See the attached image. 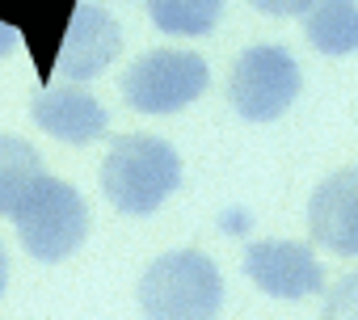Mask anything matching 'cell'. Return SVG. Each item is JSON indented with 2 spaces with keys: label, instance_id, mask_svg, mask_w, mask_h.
<instances>
[{
  "label": "cell",
  "instance_id": "obj_1",
  "mask_svg": "<svg viewBox=\"0 0 358 320\" xmlns=\"http://www.w3.org/2000/svg\"><path fill=\"white\" fill-rule=\"evenodd\" d=\"M182 186V156L160 135H122L101 160V190L122 215H152Z\"/></svg>",
  "mask_w": 358,
  "mask_h": 320
},
{
  "label": "cell",
  "instance_id": "obj_2",
  "mask_svg": "<svg viewBox=\"0 0 358 320\" xmlns=\"http://www.w3.org/2000/svg\"><path fill=\"white\" fill-rule=\"evenodd\" d=\"M139 307L148 320H215L224 307V274L199 249L164 253L139 278Z\"/></svg>",
  "mask_w": 358,
  "mask_h": 320
},
{
  "label": "cell",
  "instance_id": "obj_3",
  "mask_svg": "<svg viewBox=\"0 0 358 320\" xmlns=\"http://www.w3.org/2000/svg\"><path fill=\"white\" fill-rule=\"evenodd\" d=\"M9 219H13L17 240L26 245V253L38 257V261H64L89 236L85 198L76 194V186L55 182V177H38L34 190L13 207Z\"/></svg>",
  "mask_w": 358,
  "mask_h": 320
},
{
  "label": "cell",
  "instance_id": "obj_4",
  "mask_svg": "<svg viewBox=\"0 0 358 320\" xmlns=\"http://www.w3.org/2000/svg\"><path fill=\"white\" fill-rule=\"evenodd\" d=\"M211 80V68L203 55L194 51H148L139 55L127 76H122V97L131 110L139 114H173L190 106L194 97H203Z\"/></svg>",
  "mask_w": 358,
  "mask_h": 320
},
{
  "label": "cell",
  "instance_id": "obj_5",
  "mask_svg": "<svg viewBox=\"0 0 358 320\" xmlns=\"http://www.w3.org/2000/svg\"><path fill=\"white\" fill-rule=\"evenodd\" d=\"M299 64L287 47H249L228 80V101L236 106L241 118L249 122H274L278 114H287V106L299 97Z\"/></svg>",
  "mask_w": 358,
  "mask_h": 320
},
{
  "label": "cell",
  "instance_id": "obj_6",
  "mask_svg": "<svg viewBox=\"0 0 358 320\" xmlns=\"http://www.w3.org/2000/svg\"><path fill=\"white\" fill-rule=\"evenodd\" d=\"M245 274L274 299H303L324 286V270L299 240H253L245 249Z\"/></svg>",
  "mask_w": 358,
  "mask_h": 320
},
{
  "label": "cell",
  "instance_id": "obj_7",
  "mask_svg": "<svg viewBox=\"0 0 358 320\" xmlns=\"http://www.w3.org/2000/svg\"><path fill=\"white\" fill-rule=\"evenodd\" d=\"M76 5L80 0H0V26L26 43L43 85H51L55 76V59H59Z\"/></svg>",
  "mask_w": 358,
  "mask_h": 320
},
{
  "label": "cell",
  "instance_id": "obj_8",
  "mask_svg": "<svg viewBox=\"0 0 358 320\" xmlns=\"http://www.w3.org/2000/svg\"><path fill=\"white\" fill-rule=\"evenodd\" d=\"M122 51V30L101 5H85L72 13V26L64 34L55 72L68 80H97Z\"/></svg>",
  "mask_w": 358,
  "mask_h": 320
},
{
  "label": "cell",
  "instance_id": "obj_9",
  "mask_svg": "<svg viewBox=\"0 0 358 320\" xmlns=\"http://www.w3.org/2000/svg\"><path fill=\"white\" fill-rule=\"evenodd\" d=\"M354 186H358L354 169H341L316 190V198L308 207L312 236L341 257H354V249H358V194H354Z\"/></svg>",
  "mask_w": 358,
  "mask_h": 320
},
{
  "label": "cell",
  "instance_id": "obj_10",
  "mask_svg": "<svg viewBox=\"0 0 358 320\" xmlns=\"http://www.w3.org/2000/svg\"><path fill=\"white\" fill-rule=\"evenodd\" d=\"M34 122L64 143H93L106 131L110 114L97 97H89L80 89H59V93H38Z\"/></svg>",
  "mask_w": 358,
  "mask_h": 320
},
{
  "label": "cell",
  "instance_id": "obj_11",
  "mask_svg": "<svg viewBox=\"0 0 358 320\" xmlns=\"http://www.w3.org/2000/svg\"><path fill=\"white\" fill-rule=\"evenodd\" d=\"M38 177H47L43 156L17 135H0V215H13Z\"/></svg>",
  "mask_w": 358,
  "mask_h": 320
},
{
  "label": "cell",
  "instance_id": "obj_12",
  "mask_svg": "<svg viewBox=\"0 0 358 320\" xmlns=\"http://www.w3.org/2000/svg\"><path fill=\"white\" fill-rule=\"evenodd\" d=\"M308 13V38L324 55H350L358 47V13L354 0H312Z\"/></svg>",
  "mask_w": 358,
  "mask_h": 320
},
{
  "label": "cell",
  "instance_id": "obj_13",
  "mask_svg": "<svg viewBox=\"0 0 358 320\" xmlns=\"http://www.w3.org/2000/svg\"><path fill=\"white\" fill-rule=\"evenodd\" d=\"M148 17L164 34H211L224 17V0H148Z\"/></svg>",
  "mask_w": 358,
  "mask_h": 320
},
{
  "label": "cell",
  "instance_id": "obj_14",
  "mask_svg": "<svg viewBox=\"0 0 358 320\" xmlns=\"http://www.w3.org/2000/svg\"><path fill=\"white\" fill-rule=\"evenodd\" d=\"M249 5L270 13V17H295V13H303L312 5V0H249Z\"/></svg>",
  "mask_w": 358,
  "mask_h": 320
},
{
  "label": "cell",
  "instance_id": "obj_15",
  "mask_svg": "<svg viewBox=\"0 0 358 320\" xmlns=\"http://www.w3.org/2000/svg\"><path fill=\"white\" fill-rule=\"evenodd\" d=\"M13 43H17V38H13V34H9L5 26H0V59H5V55L13 51Z\"/></svg>",
  "mask_w": 358,
  "mask_h": 320
},
{
  "label": "cell",
  "instance_id": "obj_16",
  "mask_svg": "<svg viewBox=\"0 0 358 320\" xmlns=\"http://www.w3.org/2000/svg\"><path fill=\"white\" fill-rule=\"evenodd\" d=\"M5 282H9V253L0 245V291H5Z\"/></svg>",
  "mask_w": 358,
  "mask_h": 320
}]
</instances>
